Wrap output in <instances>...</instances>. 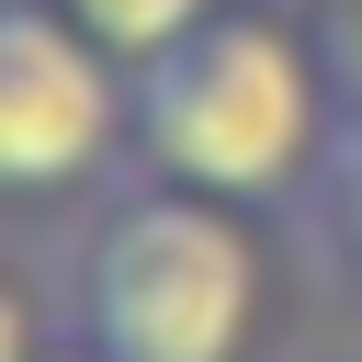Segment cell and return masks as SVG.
<instances>
[{
	"label": "cell",
	"instance_id": "cell-1",
	"mask_svg": "<svg viewBox=\"0 0 362 362\" xmlns=\"http://www.w3.org/2000/svg\"><path fill=\"white\" fill-rule=\"evenodd\" d=\"M317 90L328 68L260 23V11H204L181 45H158L136 68V147L192 181V192H294L317 158H328V124H317Z\"/></svg>",
	"mask_w": 362,
	"mask_h": 362
},
{
	"label": "cell",
	"instance_id": "cell-2",
	"mask_svg": "<svg viewBox=\"0 0 362 362\" xmlns=\"http://www.w3.org/2000/svg\"><path fill=\"white\" fill-rule=\"evenodd\" d=\"M79 317L102 362H238L260 317V249L226 192H124L79 260Z\"/></svg>",
	"mask_w": 362,
	"mask_h": 362
},
{
	"label": "cell",
	"instance_id": "cell-3",
	"mask_svg": "<svg viewBox=\"0 0 362 362\" xmlns=\"http://www.w3.org/2000/svg\"><path fill=\"white\" fill-rule=\"evenodd\" d=\"M113 68L124 57L68 0L0 11V170H11V192H68L113 158V136L136 124V90Z\"/></svg>",
	"mask_w": 362,
	"mask_h": 362
},
{
	"label": "cell",
	"instance_id": "cell-4",
	"mask_svg": "<svg viewBox=\"0 0 362 362\" xmlns=\"http://www.w3.org/2000/svg\"><path fill=\"white\" fill-rule=\"evenodd\" d=\"M68 11H79V23L124 57V68H147V57H158V45H181L215 0H68Z\"/></svg>",
	"mask_w": 362,
	"mask_h": 362
},
{
	"label": "cell",
	"instance_id": "cell-5",
	"mask_svg": "<svg viewBox=\"0 0 362 362\" xmlns=\"http://www.w3.org/2000/svg\"><path fill=\"white\" fill-rule=\"evenodd\" d=\"M317 215H328V249L362 272V113L328 136V158H317Z\"/></svg>",
	"mask_w": 362,
	"mask_h": 362
},
{
	"label": "cell",
	"instance_id": "cell-6",
	"mask_svg": "<svg viewBox=\"0 0 362 362\" xmlns=\"http://www.w3.org/2000/svg\"><path fill=\"white\" fill-rule=\"evenodd\" d=\"M317 68H328V90L362 113V0H317Z\"/></svg>",
	"mask_w": 362,
	"mask_h": 362
},
{
	"label": "cell",
	"instance_id": "cell-7",
	"mask_svg": "<svg viewBox=\"0 0 362 362\" xmlns=\"http://www.w3.org/2000/svg\"><path fill=\"white\" fill-rule=\"evenodd\" d=\"M45 362H102V351H45Z\"/></svg>",
	"mask_w": 362,
	"mask_h": 362
}]
</instances>
